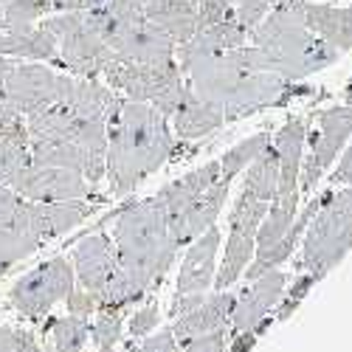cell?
<instances>
[{
	"instance_id": "cell-1",
	"label": "cell",
	"mask_w": 352,
	"mask_h": 352,
	"mask_svg": "<svg viewBox=\"0 0 352 352\" xmlns=\"http://www.w3.org/2000/svg\"><path fill=\"white\" fill-rule=\"evenodd\" d=\"M119 102L110 85L74 76L60 102L25 116L32 161L74 169L96 186L104 178L107 122Z\"/></svg>"
},
{
	"instance_id": "cell-2",
	"label": "cell",
	"mask_w": 352,
	"mask_h": 352,
	"mask_svg": "<svg viewBox=\"0 0 352 352\" xmlns=\"http://www.w3.org/2000/svg\"><path fill=\"white\" fill-rule=\"evenodd\" d=\"M184 79L192 91L223 107L226 122H237L268 107H282L290 99L305 96L310 87L287 82L265 63L254 45L228 51H197L189 45L175 48Z\"/></svg>"
},
{
	"instance_id": "cell-3",
	"label": "cell",
	"mask_w": 352,
	"mask_h": 352,
	"mask_svg": "<svg viewBox=\"0 0 352 352\" xmlns=\"http://www.w3.org/2000/svg\"><path fill=\"white\" fill-rule=\"evenodd\" d=\"M175 153L178 141L169 130L166 116L146 102L122 99L107 122L104 175L110 181V192L116 197L130 195Z\"/></svg>"
},
{
	"instance_id": "cell-4",
	"label": "cell",
	"mask_w": 352,
	"mask_h": 352,
	"mask_svg": "<svg viewBox=\"0 0 352 352\" xmlns=\"http://www.w3.org/2000/svg\"><path fill=\"white\" fill-rule=\"evenodd\" d=\"M113 245L119 254L122 271L144 293L155 290L172 268L181 245L172 237L164 206L153 197L133 200L116 212Z\"/></svg>"
},
{
	"instance_id": "cell-5",
	"label": "cell",
	"mask_w": 352,
	"mask_h": 352,
	"mask_svg": "<svg viewBox=\"0 0 352 352\" xmlns=\"http://www.w3.org/2000/svg\"><path fill=\"white\" fill-rule=\"evenodd\" d=\"M251 45L265 56L271 71L287 82H302L310 74H318L341 60V51L324 43L305 25L296 0L276 3L262 23L251 32Z\"/></svg>"
},
{
	"instance_id": "cell-6",
	"label": "cell",
	"mask_w": 352,
	"mask_h": 352,
	"mask_svg": "<svg viewBox=\"0 0 352 352\" xmlns=\"http://www.w3.org/2000/svg\"><path fill=\"white\" fill-rule=\"evenodd\" d=\"M352 248V186L341 192H324L318 212L305 228L299 271L330 274Z\"/></svg>"
},
{
	"instance_id": "cell-7",
	"label": "cell",
	"mask_w": 352,
	"mask_h": 352,
	"mask_svg": "<svg viewBox=\"0 0 352 352\" xmlns=\"http://www.w3.org/2000/svg\"><path fill=\"white\" fill-rule=\"evenodd\" d=\"M74 276L76 287L94 293L99 310L102 307H130L144 293L130 282V276L122 271L119 254H116L113 237L107 234H87L74 248Z\"/></svg>"
},
{
	"instance_id": "cell-8",
	"label": "cell",
	"mask_w": 352,
	"mask_h": 352,
	"mask_svg": "<svg viewBox=\"0 0 352 352\" xmlns=\"http://www.w3.org/2000/svg\"><path fill=\"white\" fill-rule=\"evenodd\" d=\"M43 25L56 40V54H60V68L74 76L99 79L102 71L116 60L113 51L99 34V25L91 9L60 12L54 17H43Z\"/></svg>"
},
{
	"instance_id": "cell-9",
	"label": "cell",
	"mask_w": 352,
	"mask_h": 352,
	"mask_svg": "<svg viewBox=\"0 0 352 352\" xmlns=\"http://www.w3.org/2000/svg\"><path fill=\"white\" fill-rule=\"evenodd\" d=\"M102 76L116 94H122L124 99H133V102L153 104L166 119L175 113V107H178V102L186 91V79H184L178 60H166V63L113 60L102 71Z\"/></svg>"
},
{
	"instance_id": "cell-10",
	"label": "cell",
	"mask_w": 352,
	"mask_h": 352,
	"mask_svg": "<svg viewBox=\"0 0 352 352\" xmlns=\"http://www.w3.org/2000/svg\"><path fill=\"white\" fill-rule=\"evenodd\" d=\"M352 135V102L327 107L316 116V127L307 133V158L299 169V195H310L333 161L341 155Z\"/></svg>"
},
{
	"instance_id": "cell-11",
	"label": "cell",
	"mask_w": 352,
	"mask_h": 352,
	"mask_svg": "<svg viewBox=\"0 0 352 352\" xmlns=\"http://www.w3.org/2000/svg\"><path fill=\"white\" fill-rule=\"evenodd\" d=\"M71 79L74 74H60L54 68H45L43 63L14 60L3 85H0V96L9 104V110H14L17 116L25 119V116L60 102L68 94Z\"/></svg>"
},
{
	"instance_id": "cell-12",
	"label": "cell",
	"mask_w": 352,
	"mask_h": 352,
	"mask_svg": "<svg viewBox=\"0 0 352 352\" xmlns=\"http://www.w3.org/2000/svg\"><path fill=\"white\" fill-rule=\"evenodd\" d=\"M76 287L74 265L68 256H54L34 271L20 276L9 293V302L28 318H43L56 302H65Z\"/></svg>"
},
{
	"instance_id": "cell-13",
	"label": "cell",
	"mask_w": 352,
	"mask_h": 352,
	"mask_svg": "<svg viewBox=\"0 0 352 352\" xmlns=\"http://www.w3.org/2000/svg\"><path fill=\"white\" fill-rule=\"evenodd\" d=\"M43 245L45 240L37 228L34 200H25L12 186L0 184V274Z\"/></svg>"
},
{
	"instance_id": "cell-14",
	"label": "cell",
	"mask_w": 352,
	"mask_h": 352,
	"mask_svg": "<svg viewBox=\"0 0 352 352\" xmlns=\"http://www.w3.org/2000/svg\"><path fill=\"white\" fill-rule=\"evenodd\" d=\"M20 197L25 200H40V203H60V200H102L94 192V184L85 175L65 169V166H51L40 161H28L9 184Z\"/></svg>"
},
{
	"instance_id": "cell-15",
	"label": "cell",
	"mask_w": 352,
	"mask_h": 352,
	"mask_svg": "<svg viewBox=\"0 0 352 352\" xmlns=\"http://www.w3.org/2000/svg\"><path fill=\"white\" fill-rule=\"evenodd\" d=\"M285 287H287V274H282L279 268L265 271L262 276L251 279L240 290V296H234V310H231V318H228V330L234 336L256 333V327L279 305Z\"/></svg>"
},
{
	"instance_id": "cell-16",
	"label": "cell",
	"mask_w": 352,
	"mask_h": 352,
	"mask_svg": "<svg viewBox=\"0 0 352 352\" xmlns=\"http://www.w3.org/2000/svg\"><path fill=\"white\" fill-rule=\"evenodd\" d=\"M119 6L138 12L161 34L175 45H184L195 34L197 23V0H116Z\"/></svg>"
},
{
	"instance_id": "cell-17",
	"label": "cell",
	"mask_w": 352,
	"mask_h": 352,
	"mask_svg": "<svg viewBox=\"0 0 352 352\" xmlns=\"http://www.w3.org/2000/svg\"><path fill=\"white\" fill-rule=\"evenodd\" d=\"M228 189H231V181H223L220 178L217 184H212L203 195H197L195 200H189L181 212H175V214L166 217L172 237L178 240L181 248L189 245L209 226L217 223V217H220V212L226 206V200H228Z\"/></svg>"
},
{
	"instance_id": "cell-18",
	"label": "cell",
	"mask_w": 352,
	"mask_h": 352,
	"mask_svg": "<svg viewBox=\"0 0 352 352\" xmlns=\"http://www.w3.org/2000/svg\"><path fill=\"white\" fill-rule=\"evenodd\" d=\"M220 243H223V234H220L217 226H209L200 237H195L189 243L181 274H178V293H206V290H212V282H214V274H217Z\"/></svg>"
},
{
	"instance_id": "cell-19",
	"label": "cell",
	"mask_w": 352,
	"mask_h": 352,
	"mask_svg": "<svg viewBox=\"0 0 352 352\" xmlns=\"http://www.w3.org/2000/svg\"><path fill=\"white\" fill-rule=\"evenodd\" d=\"M296 9L313 34H318L341 54L352 51V9L349 6L344 9V6L318 3V0H296Z\"/></svg>"
},
{
	"instance_id": "cell-20",
	"label": "cell",
	"mask_w": 352,
	"mask_h": 352,
	"mask_svg": "<svg viewBox=\"0 0 352 352\" xmlns=\"http://www.w3.org/2000/svg\"><path fill=\"white\" fill-rule=\"evenodd\" d=\"M307 122H310L307 116H293V119H287L279 127L276 135H271V144L279 155V189H276V195L299 189V169H302V150H305V141H307Z\"/></svg>"
},
{
	"instance_id": "cell-21",
	"label": "cell",
	"mask_w": 352,
	"mask_h": 352,
	"mask_svg": "<svg viewBox=\"0 0 352 352\" xmlns=\"http://www.w3.org/2000/svg\"><path fill=\"white\" fill-rule=\"evenodd\" d=\"M169 119L175 124V133H178V138L195 141V138H203V135L220 130L226 124V113H223L220 104L200 99L192 91V87L186 85V91H184L178 107H175V113L169 116Z\"/></svg>"
},
{
	"instance_id": "cell-22",
	"label": "cell",
	"mask_w": 352,
	"mask_h": 352,
	"mask_svg": "<svg viewBox=\"0 0 352 352\" xmlns=\"http://www.w3.org/2000/svg\"><path fill=\"white\" fill-rule=\"evenodd\" d=\"M231 310H234V293L214 290L197 307H192L189 313L175 318L172 333H175V338L181 341V338H192V336H200V333L223 330V327H228Z\"/></svg>"
},
{
	"instance_id": "cell-23",
	"label": "cell",
	"mask_w": 352,
	"mask_h": 352,
	"mask_svg": "<svg viewBox=\"0 0 352 352\" xmlns=\"http://www.w3.org/2000/svg\"><path fill=\"white\" fill-rule=\"evenodd\" d=\"M217 181H220V161H209V164H203V166L186 172L184 178H178V181L166 184L164 189H158L155 200L161 203L166 217H169L175 212H181L189 200H195L197 195H203V192H206L212 184H217Z\"/></svg>"
},
{
	"instance_id": "cell-24",
	"label": "cell",
	"mask_w": 352,
	"mask_h": 352,
	"mask_svg": "<svg viewBox=\"0 0 352 352\" xmlns=\"http://www.w3.org/2000/svg\"><path fill=\"white\" fill-rule=\"evenodd\" d=\"M28 161H32V146H28L25 119L12 113L0 122V184L9 186Z\"/></svg>"
},
{
	"instance_id": "cell-25",
	"label": "cell",
	"mask_w": 352,
	"mask_h": 352,
	"mask_svg": "<svg viewBox=\"0 0 352 352\" xmlns=\"http://www.w3.org/2000/svg\"><path fill=\"white\" fill-rule=\"evenodd\" d=\"M299 197H302V195H299V189H296V192L276 195V197L271 200V206H268L265 217H262V223H259V228H256V237H254L256 251L274 245V243L282 237V234L290 228V223L296 220V214H299Z\"/></svg>"
},
{
	"instance_id": "cell-26",
	"label": "cell",
	"mask_w": 352,
	"mask_h": 352,
	"mask_svg": "<svg viewBox=\"0 0 352 352\" xmlns=\"http://www.w3.org/2000/svg\"><path fill=\"white\" fill-rule=\"evenodd\" d=\"M254 251H256V243H254L251 234L228 231L226 254H223V262H220V268H217V274H214L212 287H214V290H228L234 282H237V279L245 274Z\"/></svg>"
},
{
	"instance_id": "cell-27",
	"label": "cell",
	"mask_w": 352,
	"mask_h": 352,
	"mask_svg": "<svg viewBox=\"0 0 352 352\" xmlns=\"http://www.w3.org/2000/svg\"><path fill=\"white\" fill-rule=\"evenodd\" d=\"M243 189L251 192L254 197L259 200H274L276 189H279V155L274 150V144H268L251 164H248V172H245V181H243Z\"/></svg>"
},
{
	"instance_id": "cell-28",
	"label": "cell",
	"mask_w": 352,
	"mask_h": 352,
	"mask_svg": "<svg viewBox=\"0 0 352 352\" xmlns=\"http://www.w3.org/2000/svg\"><path fill=\"white\" fill-rule=\"evenodd\" d=\"M268 144H271V133H268V130H262V133H256V135H248V138L240 141V144H234L231 150L220 158V178H223V181H234L243 169H248V164H251L262 150H265Z\"/></svg>"
},
{
	"instance_id": "cell-29",
	"label": "cell",
	"mask_w": 352,
	"mask_h": 352,
	"mask_svg": "<svg viewBox=\"0 0 352 352\" xmlns=\"http://www.w3.org/2000/svg\"><path fill=\"white\" fill-rule=\"evenodd\" d=\"M268 206H271L268 200H259L251 192L240 189L237 200H234V212L228 217V231H240V234H251V237H256V228H259L262 217H265Z\"/></svg>"
},
{
	"instance_id": "cell-30",
	"label": "cell",
	"mask_w": 352,
	"mask_h": 352,
	"mask_svg": "<svg viewBox=\"0 0 352 352\" xmlns=\"http://www.w3.org/2000/svg\"><path fill=\"white\" fill-rule=\"evenodd\" d=\"M48 327H51V338H54L56 352H82L85 341L91 338V324H87V318L74 316V313L65 318H51Z\"/></svg>"
},
{
	"instance_id": "cell-31",
	"label": "cell",
	"mask_w": 352,
	"mask_h": 352,
	"mask_svg": "<svg viewBox=\"0 0 352 352\" xmlns=\"http://www.w3.org/2000/svg\"><path fill=\"white\" fill-rule=\"evenodd\" d=\"M96 321L91 324V338L102 352H110L122 341V327H124V313L127 307H102L96 310Z\"/></svg>"
},
{
	"instance_id": "cell-32",
	"label": "cell",
	"mask_w": 352,
	"mask_h": 352,
	"mask_svg": "<svg viewBox=\"0 0 352 352\" xmlns=\"http://www.w3.org/2000/svg\"><path fill=\"white\" fill-rule=\"evenodd\" d=\"M226 3L231 6L237 23L243 28H248V32H254V28L262 23V17H265L279 0H226Z\"/></svg>"
},
{
	"instance_id": "cell-33",
	"label": "cell",
	"mask_w": 352,
	"mask_h": 352,
	"mask_svg": "<svg viewBox=\"0 0 352 352\" xmlns=\"http://www.w3.org/2000/svg\"><path fill=\"white\" fill-rule=\"evenodd\" d=\"M226 333L228 327L223 330H212V333H200V336H192V338H181L175 352H226Z\"/></svg>"
},
{
	"instance_id": "cell-34",
	"label": "cell",
	"mask_w": 352,
	"mask_h": 352,
	"mask_svg": "<svg viewBox=\"0 0 352 352\" xmlns=\"http://www.w3.org/2000/svg\"><path fill=\"white\" fill-rule=\"evenodd\" d=\"M318 282V276L316 274H305L302 279H296V285H293V290L287 293H282V299H279V307H276V321H287L293 313H296V307L302 305V299L310 293V287Z\"/></svg>"
},
{
	"instance_id": "cell-35",
	"label": "cell",
	"mask_w": 352,
	"mask_h": 352,
	"mask_svg": "<svg viewBox=\"0 0 352 352\" xmlns=\"http://www.w3.org/2000/svg\"><path fill=\"white\" fill-rule=\"evenodd\" d=\"M0 352H40V346L32 333L0 327Z\"/></svg>"
},
{
	"instance_id": "cell-36",
	"label": "cell",
	"mask_w": 352,
	"mask_h": 352,
	"mask_svg": "<svg viewBox=\"0 0 352 352\" xmlns=\"http://www.w3.org/2000/svg\"><path fill=\"white\" fill-rule=\"evenodd\" d=\"M155 327H158V305L150 302V305H144L141 310L133 313V318H130V338L133 341L135 338H146Z\"/></svg>"
},
{
	"instance_id": "cell-37",
	"label": "cell",
	"mask_w": 352,
	"mask_h": 352,
	"mask_svg": "<svg viewBox=\"0 0 352 352\" xmlns=\"http://www.w3.org/2000/svg\"><path fill=\"white\" fill-rule=\"evenodd\" d=\"M65 302H68V310H71L74 316H82V318H91V316L99 310L96 296H94V293H87V290H82V287H74L71 296H68Z\"/></svg>"
},
{
	"instance_id": "cell-38",
	"label": "cell",
	"mask_w": 352,
	"mask_h": 352,
	"mask_svg": "<svg viewBox=\"0 0 352 352\" xmlns=\"http://www.w3.org/2000/svg\"><path fill=\"white\" fill-rule=\"evenodd\" d=\"M175 346H178V338H175L172 327H166V330H158L155 336H146L135 352H175Z\"/></svg>"
},
{
	"instance_id": "cell-39",
	"label": "cell",
	"mask_w": 352,
	"mask_h": 352,
	"mask_svg": "<svg viewBox=\"0 0 352 352\" xmlns=\"http://www.w3.org/2000/svg\"><path fill=\"white\" fill-rule=\"evenodd\" d=\"M330 184L333 186H352V135H349V144H346V153L341 155L336 172L330 175Z\"/></svg>"
},
{
	"instance_id": "cell-40",
	"label": "cell",
	"mask_w": 352,
	"mask_h": 352,
	"mask_svg": "<svg viewBox=\"0 0 352 352\" xmlns=\"http://www.w3.org/2000/svg\"><path fill=\"white\" fill-rule=\"evenodd\" d=\"M107 0H51L54 9L60 12H76V9H96V6H104Z\"/></svg>"
},
{
	"instance_id": "cell-41",
	"label": "cell",
	"mask_w": 352,
	"mask_h": 352,
	"mask_svg": "<svg viewBox=\"0 0 352 352\" xmlns=\"http://www.w3.org/2000/svg\"><path fill=\"white\" fill-rule=\"evenodd\" d=\"M254 338H256V333H243V336H237V349H231V352H248L251 346H254Z\"/></svg>"
},
{
	"instance_id": "cell-42",
	"label": "cell",
	"mask_w": 352,
	"mask_h": 352,
	"mask_svg": "<svg viewBox=\"0 0 352 352\" xmlns=\"http://www.w3.org/2000/svg\"><path fill=\"white\" fill-rule=\"evenodd\" d=\"M12 65H14V60H9V56H0V85H3V79H6Z\"/></svg>"
},
{
	"instance_id": "cell-43",
	"label": "cell",
	"mask_w": 352,
	"mask_h": 352,
	"mask_svg": "<svg viewBox=\"0 0 352 352\" xmlns=\"http://www.w3.org/2000/svg\"><path fill=\"white\" fill-rule=\"evenodd\" d=\"M12 113H14V110H9V104L3 102V96H0V122H3V119H9Z\"/></svg>"
},
{
	"instance_id": "cell-44",
	"label": "cell",
	"mask_w": 352,
	"mask_h": 352,
	"mask_svg": "<svg viewBox=\"0 0 352 352\" xmlns=\"http://www.w3.org/2000/svg\"><path fill=\"white\" fill-rule=\"evenodd\" d=\"M346 99L352 102V76H349V82H346Z\"/></svg>"
},
{
	"instance_id": "cell-45",
	"label": "cell",
	"mask_w": 352,
	"mask_h": 352,
	"mask_svg": "<svg viewBox=\"0 0 352 352\" xmlns=\"http://www.w3.org/2000/svg\"><path fill=\"white\" fill-rule=\"evenodd\" d=\"M6 3H9V0H0V6H6Z\"/></svg>"
}]
</instances>
